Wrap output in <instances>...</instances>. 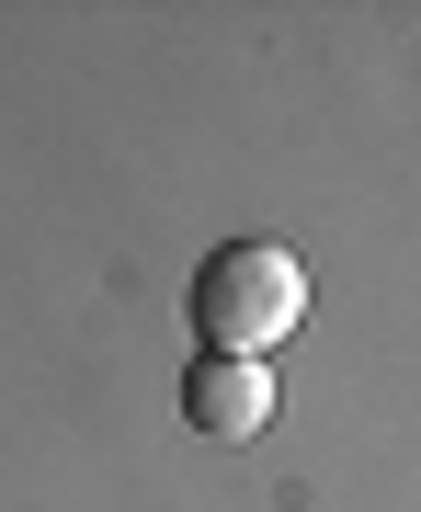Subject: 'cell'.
<instances>
[{"instance_id": "obj_2", "label": "cell", "mask_w": 421, "mask_h": 512, "mask_svg": "<svg viewBox=\"0 0 421 512\" xmlns=\"http://www.w3.org/2000/svg\"><path fill=\"white\" fill-rule=\"evenodd\" d=\"M183 421H194L205 444L262 433V421H274V376H262V365H239V353H205V365L183 376Z\"/></svg>"}, {"instance_id": "obj_1", "label": "cell", "mask_w": 421, "mask_h": 512, "mask_svg": "<svg viewBox=\"0 0 421 512\" xmlns=\"http://www.w3.org/2000/svg\"><path fill=\"white\" fill-rule=\"evenodd\" d=\"M296 319H308V262H296L285 239H228V251H205V274H194V330H205V353L262 365Z\"/></svg>"}]
</instances>
